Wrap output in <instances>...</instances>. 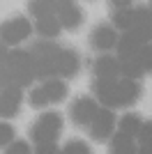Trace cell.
<instances>
[{"label":"cell","instance_id":"cell-34","mask_svg":"<svg viewBox=\"0 0 152 154\" xmlns=\"http://www.w3.org/2000/svg\"><path fill=\"white\" fill-rule=\"evenodd\" d=\"M147 2H152V0H147Z\"/></svg>","mask_w":152,"mask_h":154},{"label":"cell","instance_id":"cell-6","mask_svg":"<svg viewBox=\"0 0 152 154\" xmlns=\"http://www.w3.org/2000/svg\"><path fill=\"white\" fill-rule=\"evenodd\" d=\"M78 71H81V55H78V51H74L69 46H60L55 53V62H53V76L69 81V78L78 76Z\"/></svg>","mask_w":152,"mask_h":154},{"label":"cell","instance_id":"cell-2","mask_svg":"<svg viewBox=\"0 0 152 154\" xmlns=\"http://www.w3.org/2000/svg\"><path fill=\"white\" fill-rule=\"evenodd\" d=\"M5 64L9 67V71H12V76H14V85H19L23 90H28V88L35 85L37 76H35V64H32V55H30L28 48L25 51L19 48V46L9 48Z\"/></svg>","mask_w":152,"mask_h":154},{"label":"cell","instance_id":"cell-10","mask_svg":"<svg viewBox=\"0 0 152 154\" xmlns=\"http://www.w3.org/2000/svg\"><path fill=\"white\" fill-rule=\"evenodd\" d=\"M23 99H25L23 88H19V85L2 88L0 90V120H14L21 113Z\"/></svg>","mask_w":152,"mask_h":154},{"label":"cell","instance_id":"cell-3","mask_svg":"<svg viewBox=\"0 0 152 154\" xmlns=\"http://www.w3.org/2000/svg\"><path fill=\"white\" fill-rule=\"evenodd\" d=\"M58 42L55 39H44L39 37L35 44L28 48L32 55V64H35V76L37 81H46L53 76V62H55V53H58Z\"/></svg>","mask_w":152,"mask_h":154},{"label":"cell","instance_id":"cell-1","mask_svg":"<svg viewBox=\"0 0 152 154\" xmlns=\"http://www.w3.org/2000/svg\"><path fill=\"white\" fill-rule=\"evenodd\" d=\"M65 117L58 110H42L37 115V120L30 127V143L37 145H58V138L62 134Z\"/></svg>","mask_w":152,"mask_h":154},{"label":"cell","instance_id":"cell-24","mask_svg":"<svg viewBox=\"0 0 152 154\" xmlns=\"http://www.w3.org/2000/svg\"><path fill=\"white\" fill-rule=\"evenodd\" d=\"M60 152L62 154H90V145L85 140H78V138H69L60 147Z\"/></svg>","mask_w":152,"mask_h":154},{"label":"cell","instance_id":"cell-25","mask_svg":"<svg viewBox=\"0 0 152 154\" xmlns=\"http://www.w3.org/2000/svg\"><path fill=\"white\" fill-rule=\"evenodd\" d=\"M32 143L30 140H23V138H14L9 145H7L2 152H7V154H30L32 152V147H30Z\"/></svg>","mask_w":152,"mask_h":154},{"label":"cell","instance_id":"cell-8","mask_svg":"<svg viewBox=\"0 0 152 154\" xmlns=\"http://www.w3.org/2000/svg\"><path fill=\"white\" fill-rule=\"evenodd\" d=\"M55 16L60 21L62 30H69V32L78 30L85 21V14H83L81 5L76 0H55Z\"/></svg>","mask_w":152,"mask_h":154},{"label":"cell","instance_id":"cell-11","mask_svg":"<svg viewBox=\"0 0 152 154\" xmlns=\"http://www.w3.org/2000/svg\"><path fill=\"white\" fill-rule=\"evenodd\" d=\"M92 74L95 78H104V81H118L120 78V58L115 55V51L99 53L92 62Z\"/></svg>","mask_w":152,"mask_h":154},{"label":"cell","instance_id":"cell-12","mask_svg":"<svg viewBox=\"0 0 152 154\" xmlns=\"http://www.w3.org/2000/svg\"><path fill=\"white\" fill-rule=\"evenodd\" d=\"M143 44H147L145 35H141L138 30H122L120 37H118L115 55L118 58H136L143 48Z\"/></svg>","mask_w":152,"mask_h":154},{"label":"cell","instance_id":"cell-18","mask_svg":"<svg viewBox=\"0 0 152 154\" xmlns=\"http://www.w3.org/2000/svg\"><path fill=\"white\" fill-rule=\"evenodd\" d=\"M141 127H143V117L138 113H134V110H127V113H122L118 117V129L129 134V136H138Z\"/></svg>","mask_w":152,"mask_h":154},{"label":"cell","instance_id":"cell-19","mask_svg":"<svg viewBox=\"0 0 152 154\" xmlns=\"http://www.w3.org/2000/svg\"><path fill=\"white\" fill-rule=\"evenodd\" d=\"M120 76L136 78V81H141V78L145 76V71H143V64H141L138 55H136V58H120Z\"/></svg>","mask_w":152,"mask_h":154},{"label":"cell","instance_id":"cell-7","mask_svg":"<svg viewBox=\"0 0 152 154\" xmlns=\"http://www.w3.org/2000/svg\"><path fill=\"white\" fill-rule=\"evenodd\" d=\"M118 37H120V32L113 28V23H97L88 35V46L95 53H108L115 51Z\"/></svg>","mask_w":152,"mask_h":154},{"label":"cell","instance_id":"cell-32","mask_svg":"<svg viewBox=\"0 0 152 154\" xmlns=\"http://www.w3.org/2000/svg\"><path fill=\"white\" fill-rule=\"evenodd\" d=\"M147 42L152 44V26H150V30H147Z\"/></svg>","mask_w":152,"mask_h":154},{"label":"cell","instance_id":"cell-21","mask_svg":"<svg viewBox=\"0 0 152 154\" xmlns=\"http://www.w3.org/2000/svg\"><path fill=\"white\" fill-rule=\"evenodd\" d=\"M28 14L35 19H44L55 14V0H28Z\"/></svg>","mask_w":152,"mask_h":154},{"label":"cell","instance_id":"cell-17","mask_svg":"<svg viewBox=\"0 0 152 154\" xmlns=\"http://www.w3.org/2000/svg\"><path fill=\"white\" fill-rule=\"evenodd\" d=\"M32 26H35V32L44 39H58V35L62 32V26H60L55 14L53 16H44V19H35Z\"/></svg>","mask_w":152,"mask_h":154},{"label":"cell","instance_id":"cell-26","mask_svg":"<svg viewBox=\"0 0 152 154\" xmlns=\"http://www.w3.org/2000/svg\"><path fill=\"white\" fill-rule=\"evenodd\" d=\"M14 138L16 134H14V127L9 124V120H0V149H5Z\"/></svg>","mask_w":152,"mask_h":154},{"label":"cell","instance_id":"cell-31","mask_svg":"<svg viewBox=\"0 0 152 154\" xmlns=\"http://www.w3.org/2000/svg\"><path fill=\"white\" fill-rule=\"evenodd\" d=\"M7 53H9V46H5L2 42H0V67L5 64V60H7Z\"/></svg>","mask_w":152,"mask_h":154},{"label":"cell","instance_id":"cell-9","mask_svg":"<svg viewBox=\"0 0 152 154\" xmlns=\"http://www.w3.org/2000/svg\"><path fill=\"white\" fill-rule=\"evenodd\" d=\"M99 101H97L95 97L90 94H83L78 99H74L69 106V120L76 124V127H88L92 122V117L97 115V110H99Z\"/></svg>","mask_w":152,"mask_h":154},{"label":"cell","instance_id":"cell-27","mask_svg":"<svg viewBox=\"0 0 152 154\" xmlns=\"http://www.w3.org/2000/svg\"><path fill=\"white\" fill-rule=\"evenodd\" d=\"M138 60H141V64H143L145 76H152V44L150 42L143 44V48H141V53H138Z\"/></svg>","mask_w":152,"mask_h":154},{"label":"cell","instance_id":"cell-23","mask_svg":"<svg viewBox=\"0 0 152 154\" xmlns=\"http://www.w3.org/2000/svg\"><path fill=\"white\" fill-rule=\"evenodd\" d=\"M136 143H138V152L152 154V120H143V127L136 136Z\"/></svg>","mask_w":152,"mask_h":154},{"label":"cell","instance_id":"cell-14","mask_svg":"<svg viewBox=\"0 0 152 154\" xmlns=\"http://www.w3.org/2000/svg\"><path fill=\"white\" fill-rule=\"evenodd\" d=\"M92 97L99 101V106L118 110V81L92 78Z\"/></svg>","mask_w":152,"mask_h":154},{"label":"cell","instance_id":"cell-30","mask_svg":"<svg viewBox=\"0 0 152 154\" xmlns=\"http://www.w3.org/2000/svg\"><path fill=\"white\" fill-rule=\"evenodd\" d=\"M35 152H42V154H53L58 152V145H37V147H32Z\"/></svg>","mask_w":152,"mask_h":154},{"label":"cell","instance_id":"cell-4","mask_svg":"<svg viewBox=\"0 0 152 154\" xmlns=\"http://www.w3.org/2000/svg\"><path fill=\"white\" fill-rule=\"evenodd\" d=\"M32 32H35V26L30 23L28 16H12L0 23V42L14 48V46H21L23 42H28Z\"/></svg>","mask_w":152,"mask_h":154},{"label":"cell","instance_id":"cell-33","mask_svg":"<svg viewBox=\"0 0 152 154\" xmlns=\"http://www.w3.org/2000/svg\"><path fill=\"white\" fill-rule=\"evenodd\" d=\"M147 9H150V19H152V2H150V5H147Z\"/></svg>","mask_w":152,"mask_h":154},{"label":"cell","instance_id":"cell-28","mask_svg":"<svg viewBox=\"0 0 152 154\" xmlns=\"http://www.w3.org/2000/svg\"><path fill=\"white\" fill-rule=\"evenodd\" d=\"M9 85H14V76H12V71H9V67L2 64V67H0V90H2V88H9Z\"/></svg>","mask_w":152,"mask_h":154},{"label":"cell","instance_id":"cell-15","mask_svg":"<svg viewBox=\"0 0 152 154\" xmlns=\"http://www.w3.org/2000/svg\"><path fill=\"white\" fill-rule=\"evenodd\" d=\"M106 145H108V152H113V154H134V152H138L136 136H129V134H125V131H120V129H115V134L106 140Z\"/></svg>","mask_w":152,"mask_h":154},{"label":"cell","instance_id":"cell-20","mask_svg":"<svg viewBox=\"0 0 152 154\" xmlns=\"http://www.w3.org/2000/svg\"><path fill=\"white\" fill-rule=\"evenodd\" d=\"M111 23L118 32L122 30H131L134 26V7H127V9H113L111 12Z\"/></svg>","mask_w":152,"mask_h":154},{"label":"cell","instance_id":"cell-13","mask_svg":"<svg viewBox=\"0 0 152 154\" xmlns=\"http://www.w3.org/2000/svg\"><path fill=\"white\" fill-rule=\"evenodd\" d=\"M143 94V83L136 78H118V108H134Z\"/></svg>","mask_w":152,"mask_h":154},{"label":"cell","instance_id":"cell-16","mask_svg":"<svg viewBox=\"0 0 152 154\" xmlns=\"http://www.w3.org/2000/svg\"><path fill=\"white\" fill-rule=\"evenodd\" d=\"M39 83L44 85L46 94H49L51 106H58V103H62L65 99H67V94H69V85H67V81H65V78L51 76V78H46V81H39Z\"/></svg>","mask_w":152,"mask_h":154},{"label":"cell","instance_id":"cell-5","mask_svg":"<svg viewBox=\"0 0 152 154\" xmlns=\"http://www.w3.org/2000/svg\"><path fill=\"white\" fill-rule=\"evenodd\" d=\"M115 129H118V115H115L113 108H106V106H101L97 110V115L92 117V122L88 124L90 136L99 143H106L115 134Z\"/></svg>","mask_w":152,"mask_h":154},{"label":"cell","instance_id":"cell-29","mask_svg":"<svg viewBox=\"0 0 152 154\" xmlns=\"http://www.w3.org/2000/svg\"><path fill=\"white\" fill-rule=\"evenodd\" d=\"M108 5V12H113V9H127V7H134L136 2L134 0H106Z\"/></svg>","mask_w":152,"mask_h":154},{"label":"cell","instance_id":"cell-22","mask_svg":"<svg viewBox=\"0 0 152 154\" xmlns=\"http://www.w3.org/2000/svg\"><path fill=\"white\" fill-rule=\"evenodd\" d=\"M28 103H30L32 108H37V110H44V108H49L51 106V101H49V94H46V90H44V85L39 83V85H32V88H28Z\"/></svg>","mask_w":152,"mask_h":154}]
</instances>
